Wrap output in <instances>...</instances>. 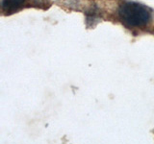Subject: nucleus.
Listing matches in <instances>:
<instances>
[{"instance_id":"2","label":"nucleus","mask_w":154,"mask_h":144,"mask_svg":"<svg viewBox=\"0 0 154 144\" xmlns=\"http://www.w3.org/2000/svg\"><path fill=\"white\" fill-rule=\"evenodd\" d=\"M25 0H3L2 1V11L6 14H11L16 13L20 8Z\"/></svg>"},{"instance_id":"1","label":"nucleus","mask_w":154,"mask_h":144,"mask_svg":"<svg viewBox=\"0 0 154 144\" xmlns=\"http://www.w3.org/2000/svg\"><path fill=\"white\" fill-rule=\"evenodd\" d=\"M119 16L125 25L129 27H143L150 19V13L141 4L125 2L120 5Z\"/></svg>"}]
</instances>
